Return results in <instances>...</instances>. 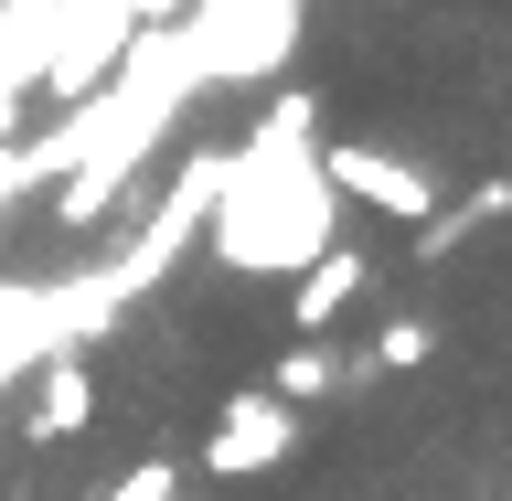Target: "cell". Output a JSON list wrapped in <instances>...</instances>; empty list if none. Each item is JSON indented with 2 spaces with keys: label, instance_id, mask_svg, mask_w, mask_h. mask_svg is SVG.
Returning <instances> with one entry per match:
<instances>
[{
  "label": "cell",
  "instance_id": "7a4b0ae2",
  "mask_svg": "<svg viewBox=\"0 0 512 501\" xmlns=\"http://www.w3.org/2000/svg\"><path fill=\"white\" fill-rule=\"evenodd\" d=\"M299 448H310V416L278 406L267 384H246V395H224V406H214V427H203V459H192V470H203V480H267V470H288Z\"/></svg>",
  "mask_w": 512,
  "mask_h": 501
},
{
  "label": "cell",
  "instance_id": "ba28073f",
  "mask_svg": "<svg viewBox=\"0 0 512 501\" xmlns=\"http://www.w3.org/2000/svg\"><path fill=\"white\" fill-rule=\"evenodd\" d=\"M0 22H11V11H0Z\"/></svg>",
  "mask_w": 512,
  "mask_h": 501
},
{
  "label": "cell",
  "instance_id": "52a82bcc",
  "mask_svg": "<svg viewBox=\"0 0 512 501\" xmlns=\"http://www.w3.org/2000/svg\"><path fill=\"white\" fill-rule=\"evenodd\" d=\"M416 363H438V320H384L374 331V374H416Z\"/></svg>",
  "mask_w": 512,
  "mask_h": 501
},
{
  "label": "cell",
  "instance_id": "8992f818",
  "mask_svg": "<svg viewBox=\"0 0 512 501\" xmlns=\"http://www.w3.org/2000/svg\"><path fill=\"white\" fill-rule=\"evenodd\" d=\"M267 395H278V406H310V395H331V342H288L278 363H267Z\"/></svg>",
  "mask_w": 512,
  "mask_h": 501
},
{
  "label": "cell",
  "instance_id": "3957f363",
  "mask_svg": "<svg viewBox=\"0 0 512 501\" xmlns=\"http://www.w3.org/2000/svg\"><path fill=\"white\" fill-rule=\"evenodd\" d=\"M320 182H331V203H374V214H395V224L438 214V182H427L406 150H384V139H331V150H320Z\"/></svg>",
  "mask_w": 512,
  "mask_h": 501
},
{
  "label": "cell",
  "instance_id": "6da1fadb",
  "mask_svg": "<svg viewBox=\"0 0 512 501\" xmlns=\"http://www.w3.org/2000/svg\"><path fill=\"white\" fill-rule=\"evenodd\" d=\"M320 246H342V203L320 182V107L310 86L278 96L246 150H224L214 182V267L235 278H299Z\"/></svg>",
  "mask_w": 512,
  "mask_h": 501
},
{
  "label": "cell",
  "instance_id": "5b68a950",
  "mask_svg": "<svg viewBox=\"0 0 512 501\" xmlns=\"http://www.w3.org/2000/svg\"><path fill=\"white\" fill-rule=\"evenodd\" d=\"M363 278H374V267H363V246H320L310 267L288 278V331H299V342H331V320L363 299Z\"/></svg>",
  "mask_w": 512,
  "mask_h": 501
},
{
  "label": "cell",
  "instance_id": "277c9868",
  "mask_svg": "<svg viewBox=\"0 0 512 501\" xmlns=\"http://www.w3.org/2000/svg\"><path fill=\"white\" fill-rule=\"evenodd\" d=\"M86 427H96V363L86 352H43L32 384H22V438L32 448H75Z\"/></svg>",
  "mask_w": 512,
  "mask_h": 501
}]
</instances>
